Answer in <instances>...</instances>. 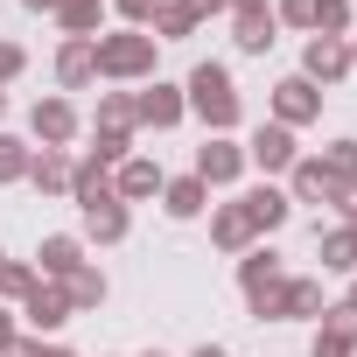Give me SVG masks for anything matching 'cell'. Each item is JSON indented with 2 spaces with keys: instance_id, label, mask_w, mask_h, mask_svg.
Returning <instances> with one entry per match:
<instances>
[{
  "instance_id": "6da1fadb",
  "label": "cell",
  "mask_w": 357,
  "mask_h": 357,
  "mask_svg": "<svg viewBox=\"0 0 357 357\" xmlns=\"http://www.w3.org/2000/svg\"><path fill=\"white\" fill-rule=\"evenodd\" d=\"M190 105H197L211 126H231V119H238V91H231V77H225L218 63H204V70L190 77Z\"/></svg>"
},
{
  "instance_id": "7a4b0ae2",
  "label": "cell",
  "mask_w": 357,
  "mask_h": 357,
  "mask_svg": "<svg viewBox=\"0 0 357 357\" xmlns=\"http://www.w3.org/2000/svg\"><path fill=\"white\" fill-rule=\"evenodd\" d=\"M154 63V43L147 36H112V43H98V70H112V77H140Z\"/></svg>"
},
{
  "instance_id": "3957f363",
  "label": "cell",
  "mask_w": 357,
  "mask_h": 357,
  "mask_svg": "<svg viewBox=\"0 0 357 357\" xmlns=\"http://www.w3.org/2000/svg\"><path fill=\"white\" fill-rule=\"evenodd\" d=\"M238 161H245V154H238L231 140H211V147L197 154V183H231V175H238Z\"/></svg>"
},
{
  "instance_id": "277c9868",
  "label": "cell",
  "mask_w": 357,
  "mask_h": 357,
  "mask_svg": "<svg viewBox=\"0 0 357 357\" xmlns=\"http://www.w3.org/2000/svg\"><path fill=\"white\" fill-rule=\"evenodd\" d=\"M91 70H98V50H91L84 36H70V43H63V56H56V77H63V84H84Z\"/></svg>"
},
{
  "instance_id": "5b68a950",
  "label": "cell",
  "mask_w": 357,
  "mask_h": 357,
  "mask_svg": "<svg viewBox=\"0 0 357 357\" xmlns=\"http://www.w3.org/2000/svg\"><path fill=\"white\" fill-rule=\"evenodd\" d=\"M343 70H350L343 43H336V36H315V43H308V77H343Z\"/></svg>"
},
{
  "instance_id": "8992f818",
  "label": "cell",
  "mask_w": 357,
  "mask_h": 357,
  "mask_svg": "<svg viewBox=\"0 0 357 357\" xmlns=\"http://www.w3.org/2000/svg\"><path fill=\"white\" fill-rule=\"evenodd\" d=\"M315 105H322V98H315V84H308V77H287V84H280V126L308 119Z\"/></svg>"
},
{
  "instance_id": "52a82bcc",
  "label": "cell",
  "mask_w": 357,
  "mask_h": 357,
  "mask_svg": "<svg viewBox=\"0 0 357 357\" xmlns=\"http://www.w3.org/2000/svg\"><path fill=\"white\" fill-rule=\"evenodd\" d=\"M70 315V294H56V287H29V322L36 329H56Z\"/></svg>"
},
{
  "instance_id": "ba28073f",
  "label": "cell",
  "mask_w": 357,
  "mask_h": 357,
  "mask_svg": "<svg viewBox=\"0 0 357 357\" xmlns=\"http://www.w3.org/2000/svg\"><path fill=\"white\" fill-rule=\"evenodd\" d=\"M252 161H259V168H287V161H294V140H287V126H266V133L252 140Z\"/></svg>"
},
{
  "instance_id": "9c48e42d",
  "label": "cell",
  "mask_w": 357,
  "mask_h": 357,
  "mask_svg": "<svg viewBox=\"0 0 357 357\" xmlns=\"http://www.w3.org/2000/svg\"><path fill=\"white\" fill-rule=\"evenodd\" d=\"M133 112H140V119H154V126H175V119H183V98H175L168 84H154V91H147Z\"/></svg>"
},
{
  "instance_id": "30bf717a",
  "label": "cell",
  "mask_w": 357,
  "mask_h": 357,
  "mask_svg": "<svg viewBox=\"0 0 357 357\" xmlns=\"http://www.w3.org/2000/svg\"><path fill=\"white\" fill-rule=\"evenodd\" d=\"M245 218H252V231H273V225L287 218V197H273V190H252V197H245Z\"/></svg>"
},
{
  "instance_id": "8fae6325",
  "label": "cell",
  "mask_w": 357,
  "mask_h": 357,
  "mask_svg": "<svg viewBox=\"0 0 357 357\" xmlns=\"http://www.w3.org/2000/svg\"><path fill=\"white\" fill-rule=\"evenodd\" d=\"M154 190H161L154 161H126V168H119V197H154Z\"/></svg>"
},
{
  "instance_id": "7c38bea8",
  "label": "cell",
  "mask_w": 357,
  "mask_h": 357,
  "mask_svg": "<svg viewBox=\"0 0 357 357\" xmlns=\"http://www.w3.org/2000/svg\"><path fill=\"white\" fill-rule=\"evenodd\" d=\"M266 43H273V15L245 8V15H238V50H266Z\"/></svg>"
},
{
  "instance_id": "4fadbf2b",
  "label": "cell",
  "mask_w": 357,
  "mask_h": 357,
  "mask_svg": "<svg viewBox=\"0 0 357 357\" xmlns=\"http://www.w3.org/2000/svg\"><path fill=\"white\" fill-rule=\"evenodd\" d=\"M36 133H43L50 147H56V140H70V105H56V98H50V105H36Z\"/></svg>"
},
{
  "instance_id": "5bb4252c",
  "label": "cell",
  "mask_w": 357,
  "mask_h": 357,
  "mask_svg": "<svg viewBox=\"0 0 357 357\" xmlns=\"http://www.w3.org/2000/svg\"><path fill=\"white\" fill-rule=\"evenodd\" d=\"M245 238H252V218H245V204H231V211H218V245H231V252H238Z\"/></svg>"
},
{
  "instance_id": "9a60e30c",
  "label": "cell",
  "mask_w": 357,
  "mask_h": 357,
  "mask_svg": "<svg viewBox=\"0 0 357 357\" xmlns=\"http://www.w3.org/2000/svg\"><path fill=\"white\" fill-rule=\"evenodd\" d=\"M204 211V183L190 175V183H168V218H197Z\"/></svg>"
},
{
  "instance_id": "2e32d148",
  "label": "cell",
  "mask_w": 357,
  "mask_h": 357,
  "mask_svg": "<svg viewBox=\"0 0 357 357\" xmlns=\"http://www.w3.org/2000/svg\"><path fill=\"white\" fill-rule=\"evenodd\" d=\"M84 225H91V238H119V231H126V211H119V204H91Z\"/></svg>"
},
{
  "instance_id": "e0dca14e",
  "label": "cell",
  "mask_w": 357,
  "mask_h": 357,
  "mask_svg": "<svg viewBox=\"0 0 357 357\" xmlns=\"http://www.w3.org/2000/svg\"><path fill=\"white\" fill-rule=\"evenodd\" d=\"M197 15H204L197 0H175V8H161V36H190V29H197Z\"/></svg>"
},
{
  "instance_id": "ac0fdd59",
  "label": "cell",
  "mask_w": 357,
  "mask_h": 357,
  "mask_svg": "<svg viewBox=\"0 0 357 357\" xmlns=\"http://www.w3.org/2000/svg\"><path fill=\"white\" fill-rule=\"evenodd\" d=\"M43 266L50 273H77V238H50L43 245Z\"/></svg>"
},
{
  "instance_id": "d6986e66",
  "label": "cell",
  "mask_w": 357,
  "mask_h": 357,
  "mask_svg": "<svg viewBox=\"0 0 357 357\" xmlns=\"http://www.w3.org/2000/svg\"><path fill=\"white\" fill-rule=\"evenodd\" d=\"M315 29L322 36H343L350 29V8H343V0H315Z\"/></svg>"
},
{
  "instance_id": "ffe728a7",
  "label": "cell",
  "mask_w": 357,
  "mask_h": 357,
  "mask_svg": "<svg viewBox=\"0 0 357 357\" xmlns=\"http://www.w3.org/2000/svg\"><path fill=\"white\" fill-rule=\"evenodd\" d=\"M322 266H357V238H350V231L322 238Z\"/></svg>"
},
{
  "instance_id": "44dd1931",
  "label": "cell",
  "mask_w": 357,
  "mask_h": 357,
  "mask_svg": "<svg viewBox=\"0 0 357 357\" xmlns=\"http://www.w3.org/2000/svg\"><path fill=\"white\" fill-rule=\"evenodd\" d=\"M22 168H29V154H22V140H8V133H0V183H15Z\"/></svg>"
},
{
  "instance_id": "7402d4cb",
  "label": "cell",
  "mask_w": 357,
  "mask_h": 357,
  "mask_svg": "<svg viewBox=\"0 0 357 357\" xmlns=\"http://www.w3.org/2000/svg\"><path fill=\"white\" fill-rule=\"evenodd\" d=\"M70 301H105V280L77 266V273H70Z\"/></svg>"
},
{
  "instance_id": "603a6c76",
  "label": "cell",
  "mask_w": 357,
  "mask_h": 357,
  "mask_svg": "<svg viewBox=\"0 0 357 357\" xmlns=\"http://www.w3.org/2000/svg\"><path fill=\"white\" fill-rule=\"evenodd\" d=\"M36 183H43V190H63V183H70V168H63L56 154H43V161H36Z\"/></svg>"
},
{
  "instance_id": "cb8c5ba5",
  "label": "cell",
  "mask_w": 357,
  "mask_h": 357,
  "mask_svg": "<svg viewBox=\"0 0 357 357\" xmlns=\"http://www.w3.org/2000/svg\"><path fill=\"white\" fill-rule=\"evenodd\" d=\"M280 15L287 22H315V0H280Z\"/></svg>"
},
{
  "instance_id": "d4e9b609",
  "label": "cell",
  "mask_w": 357,
  "mask_h": 357,
  "mask_svg": "<svg viewBox=\"0 0 357 357\" xmlns=\"http://www.w3.org/2000/svg\"><path fill=\"white\" fill-rule=\"evenodd\" d=\"M315 357H350V343H343V336H322V343H315Z\"/></svg>"
},
{
  "instance_id": "484cf974",
  "label": "cell",
  "mask_w": 357,
  "mask_h": 357,
  "mask_svg": "<svg viewBox=\"0 0 357 357\" xmlns=\"http://www.w3.org/2000/svg\"><path fill=\"white\" fill-rule=\"evenodd\" d=\"M22 70V50H8V43H0V77H15Z\"/></svg>"
},
{
  "instance_id": "4316f807",
  "label": "cell",
  "mask_w": 357,
  "mask_h": 357,
  "mask_svg": "<svg viewBox=\"0 0 357 357\" xmlns=\"http://www.w3.org/2000/svg\"><path fill=\"white\" fill-rule=\"evenodd\" d=\"M0 350H15V322L8 315H0Z\"/></svg>"
},
{
  "instance_id": "83f0119b",
  "label": "cell",
  "mask_w": 357,
  "mask_h": 357,
  "mask_svg": "<svg viewBox=\"0 0 357 357\" xmlns=\"http://www.w3.org/2000/svg\"><path fill=\"white\" fill-rule=\"evenodd\" d=\"M8 357H43V350H36V343H15V350H8Z\"/></svg>"
},
{
  "instance_id": "f1b7e54d",
  "label": "cell",
  "mask_w": 357,
  "mask_h": 357,
  "mask_svg": "<svg viewBox=\"0 0 357 357\" xmlns=\"http://www.w3.org/2000/svg\"><path fill=\"white\" fill-rule=\"evenodd\" d=\"M29 8H63V0H29Z\"/></svg>"
},
{
  "instance_id": "f546056e",
  "label": "cell",
  "mask_w": 357,
  "mask_h": 357,
  "mask_svg": "<svg viewBox=\"0 0 357 357\" xmlns=\"http://www.w3.org/2000/svg\"><path fill=\"white\" fill-rule=\"evenodd\" d=\"M197 357H225V350H211V343H204V350H197Z\"/></svg>"
},
{
  "instance_id": "4dcf8cb0",
  "label": "cell",
  "mask_w": 357,
  "mask_h": 357,
  "mask_svg": "<svg viewBox=\"0 0 357 357\" xmlns=\"http://www.w3.org/2000/svg\"><path fill=\"white\" fill-rule=\"evenodd\" d=\"M343 308H357V294H350V301H343Z\"/></svg>"
},
{
  "instance_id": "1f68e13d",
  "label": "cell",
  "mask_w": 357,
  "mask_h": 357,
  "mask_svg": "<svg viewBox=\"0 0 357 357\" xmlns=\"http://www.w3.org/2000/svg\"><path fill=\"white\" fill-rule=\"evenodd\" d=\"M50 357H70V350H50Z\"/></svg>"
},
{
  "instance_id": "d6a6232c",
  "label": "cell",
  "mask_w": 357,
  "mask_h": 357,
  "mask_svg": "<svg viewBox=\"0 0 357 357\" xmlns=\"http://www.w3.org/2000/svg\"><path fill=\"white\" fill-rule=\"evenodd\" d=\"M350 238H357V231H350Z\"/></svg>"
}]
</instances>
